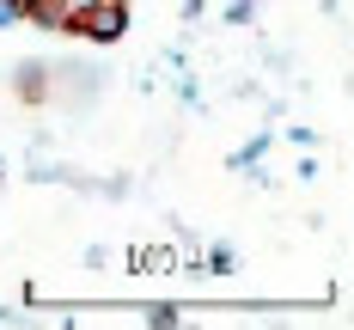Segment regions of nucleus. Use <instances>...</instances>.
Masks as SVG:
<instances>
[{
  "label": "nucleus",
  "instance_id": "obj_1",
  "mask_svg": "<svg viewBox=\"0 0 354 330\" xmlns=\"http://www.w3.org/2000/svg\"><path fill=\"white\" fill-rule=\"evenodd\" d=\"M62 25H73V31H86V37H122V0H104V6H80V12H68Z\"/></svg>",
  "mask_w": 354,
  "mask_h": 330
},
{
  "label": "nucleus",
  "instance_id": "obj_2",
  "mask_svg": "<svg viewBox=\"0 0 354 330\" xmlns=\"http://www.w3.org/2000/svg\"><path fill=\"white\" fill-rule=\"evenodd\" d=\"M19 6H37V0H19Z\"/></svg>",
  "mask_w": 354,
  "mask_h": 330
}]
</instances>
